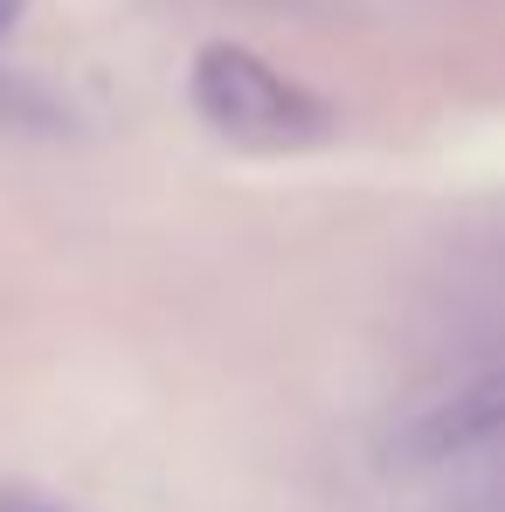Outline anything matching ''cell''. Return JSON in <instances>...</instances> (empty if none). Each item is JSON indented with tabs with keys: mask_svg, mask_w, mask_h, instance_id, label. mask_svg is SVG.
I'll return each instance as SVG.
<instances>
[{
	"mask_svg": "<svg viewBox=\"0 0 505 512\" xmlns=\"http://www.w3.org/2000/svg\"><path fill=\"white\" fill-rule=\"evenodd\" d=\"M187 97H194V111H201L222 139L263 146V153H277V146H312V139L333 132L326 97H312L298 77H284L277 63H263L243 42H208V49L194 56V70H187Z\"/></svg>",
	"mask_w": 505,
	"mask_h": 512,
	"instance_id": "obj_1",
	"label": "cell"
},
{
	"mask_svg": "<svg viewBox=\"0 0 505 512\" xmlns=\"http://www.w3.org/2000/svg\"><path fill=\"white\" fill-rule=\"evenodd\" d=\"M14 21H21V0H0V35H7Z\"/></svg>",
	"mask_w": 505,
	"mask_h": 512,
	"instance_id": "obj_3",
	"label": "cell"
},
{
	"mask_svg": "<svg viewBox=\"0 0 505 512\" xmlns=\"http://www.w3.org/2000/svg\"><path fill=\"white\" fill-rule=\"evenodd\" d=\"M499 436H505V367H492V374H471L464 388H450L443 402H429L395 436V464H450V457H471Z\"/></svg>",
	"mask_w": 505,
	"mask_h": 512,
	"instance_id": "obj_2",
	"label": "cell"
}]
</instances>
